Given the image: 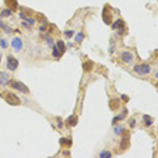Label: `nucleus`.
I'll return each mask as SVG.
<instances>
[{"instance_id":"b1692460","label":"nucleus","mask_w":158,"mask_h":158,"mask_svg":"<svg viewBox=\"0 0 158 158\" xmlns=\"http://www.w3.org/2000/svg\"><path fill=\"white\" fill-rule=\"evenodd\" d=\"M60 143H61V144H65V145H70L71 144V142L70 141H69L68 142V139H65V138H61V139H60Z\"/></svg>"},{"instance_id":"a211bd4d","label":"nucleus","mask_w":158,"mask_h":158,"mask_svg":"<svg viewBox=\"0 0 158 158\" xmlns=\"http://www.w3.org/2000/svg\"><path fill=\"white\" fill-rule=\"evenodd\" d=\"M0 27H1L2 28H3V30H4L5 32H7V33H12V32H13V30H12V28H11V27H7L5 24L2 23V21H1V20H0Z\"/></svg>"},{"instance_id":"f8f14e48","label":"nucleus","mask_w":158,"mask_h":158,"mask_svg":"<svg viewBox=\"0 0 158 158\" xmlns=\"http://www.w3.org/2000/svg\"><path fill=\"white\" fill-rule=\"evenodd\" d=\"M143 120H144V123L146 126H150L152 124V122H153V120L151 119V117L149 115H143Z\"/></svg>"},{"instance_id":"c756f323","label":"nucleus","mask_w":158,"mask_h":158,"mask_svg":"<svg viewBox=\"0 0 158 158\" xmlns=\"http://www.w3.org/2000/svg\"><path fill=\"white\" fill-rule=\"evenodd\" d=\"M156 77H157V78H158V73H157V74H156Z\"/></svg>"},{"instance_id":"6ab92c4d","label":"nucleus","mask_w":158,"mask_h":158,"mask_svg":"<svg viewBox=\"0 0 158 158\" xmlns=\"http://www.w3.org/2000/svg\"><path fill=\"white\" fill-rule=\"evenodd\" d=\"M69 123H70L71 126H75L77 124V117H71L69 119Z\"/></svg>"},{"instance_id":"f03ea898","label":"nucleus","mask_w":158,"mask_h":158,"mask_svg":"<svg viewBox=\"0 0 158 158\" xmlns=\"http://www.w3.org/2000/svg\"><path fill=\"white\" fill-rule=\"evenodd\" d=\"M5 100H7V102L8 104H12V105H18L20 104V99L18 96H16V95H14L12 93H7V96H5Z\"/></svg>"},{"instance_id":"7ed1b4c3","label":"nucleus","mask_w":158,"mask_h":158,"mask_svg":"<svg viewBox=\"0 0 158 158\" xmlns=\"http://www.w3.org/2000/svg\"><path fill=\"white\" fill-rule=\"evenodd\" d=\"M134 71L136 72L137 74H139V75H145V74L150 73L151 69L148 64H140V65H135Z\"/></svg>"},{"instance_id":"2eb2a0df","label":"nucleus","mask_w":158,"mask_h":158,"mask_svg":"<svg viewBox=\"0 0 158 158\" xmlns=\"http://www.w3.org/2000/svg\"><path fill=\"white\" fill-rule=\"evenodd\" d=\"M83 39H84V35H83V34L81 33V32H79V33H77L76 38H75V41H76V42H78V43H80V42H81Z\"/></svg>"},{"instance_id":"9b49d317","label":"nucleus","mask_w":158,"mask_h":158,"mask_svg":"<svg viewBox=\"0 0 158 158\" xmlns=\"http://www.w3.org/2000/svg\"><path fill=\"white\" fill-rule=\"evenodd\" d=\"M92 68H93V62L92 61H87L83 63V70L85 72H90L92 70Z\"/></svg>"},{"instance_id":"aec40b11","label":"nucleus","mask_w":158,"mask_h":158,"mask_svg":"<svg viewBox=\"0 0 158 158\" xmlns=\"http://www.w3.org/2000/svg\"><path fill=\"white\" fill-rule=\"evenodd\" d=\"M20 17H21V18L22 19H24L25 20V21H27L28 22V23H30V24H34V22H35V21H34V20L33 19H30V18H27V17H25L24 15H23V14H20Z\"/></svg>"},{"instance_id":"39448f33","label":"nucleus","mask_w":158,"mask_h":158,"mask_svg":"<svg viewBox=\"0 0 158 158\" xmlns=\"http://www.w3.org/2000/svg\"><path fill=\"white\" fill-rule=\"evenodd\" d=\"M12 47L14 48V50L16 52H19L21 51L22 48V40L18 38V37H15L13 40H12Z\"/></svg>"},{"instance_id":"c85d7f7f","label":"nucleus","mask_w":158,"mask_h":158,"mask_svg":"<svg viewBox=\"0 0 158 158\" xmlns=\"http://www.w3.org/2000/svg\"><path fill=\"white\" fill-rule=\"evenodd\" d=\"M44 30H45V25H43V27H40V31H41V32H42V31H44Z\"/></svg>"},{"instance_id":"bb28decb","label":"nucleus","mask_w":158,"mask_h":158,"mask_svg":"<svg viewBox=\"0 0 158 158\" xmlns=\"http://www.w3.org/2000/svg\"><path fill=\"white\" fill-rule=\"evenodd\" d=\"M47 40H48V45H53V40H52L50 37H47Z\"/></svg>"},{"instance_id":"cd10ccee","label":"nucleus","mask_w":158,"mask_h":158,"mask_svg":"<svg viewBox=\"0 0 158 158\" xmlns=\"http://www.w3.org/2000/svg\"><path fill=\"white\" fill-rule=\"evenodd\" d=\"M121 98H122L123 100H124V101H129V97L126 96V95H124V94L121 95Z\"/></svg>"},{"instance_id":"5701e85b","label":"nucleus","mask_w":158,"mask_h":158,"mask_svg":"<svg viewBox=\"0 0 158 158\" xmlns=\"http://www.w3.org/2000/svg\"><path fill=\"white\" fill-rule=\"evenodd\" d=\"M73 34H74V31H67V32H64V35L68 37V38H71L72 36H73Z\"/></svg>"},{"instance_id":"f3484780","label":"nucleus","mask_w":158,"mask_h":158,"mask_svg":"<svg viewBox=\"0 0 158 158\" xmlns=\"http://www.w3.org/2000/svg\"><path fill=\"white\" fill-rule=\"evenodd\" d=\"M99 157H101V158H110V157H112V154H111V152H101V153L99 154Z\"/></svg>"},{"instance_id":"6e6552de","label":"nucleus","mask_w":158,"mask_h":158,"mask_svg":"<svg viewBox=\"0 0 158 158\" xmlns=\"http://www.w3.org/2000/svg\"><path fill=\"white\" fill-rule=\"evenodd\" d=\"M129 145H130V137L129 136L123 137L121 142H120V149H121V150H125Z\"/></svg>"},{"instance_id":"9d476101","label":"nucleus","mask_w":158,"mask_h":158,"mask_svg":"<svg viewBox=\"0 0 158 158\" xmlns=\"http://www.w3.org/2000/svg\"><path fill=\"white\" fill-rule=\"evenodd\" d=\"M118 105H119V101H118V100L112 99L111 101H110V108H111L112 111H115V110H116V109L118 108Z\"/></svg>"},{"instance_id":"423d86ee","label":"nucleus","mask_w":158,"mask_h":158,"mask_svg":"<svg viewBox=\"0 0 158 158\" xmlns=\"http://www.w3.org/2000/svg\"><path fill=\"white\" fill-rule=\"evenodd\" d=\"M121 59L125 63H131L133 61V54L130 53V52H123L121 55Z\"/></svg>"},{"instance_id":"1a4fd4ad","label":"nucleus","mask_w":158,"mask_h":158,"mask_svg":"<svg viewBox=\"0 0 158 158\" xmlns=\"http://www.w3.org/2000/svg\"><path fill=\"white\" fill-rule=\"evenodd\" d=\"M7 82H8L7 76L5 75L3 72H1V73H0V84L3 85V84H7Z\"/></svg>"},{"instance_id":"4be33fe9","label":"nucleus","mask_w":158,"mask_h":158,"mask_svg":"<svg viewBox=\"0 0 158 158\" xmlns=\"http://www.w3.org/2000/svg\"><path fill=\"white\" fill-rule=\"evenodd\" d=\"M53 56L54 57H59L60 56V54H59V52H58V48L53 47Z\"/></svg>"},{"instance_id":"393cba45","label":"nucleus","mask_w":158,"mask_h":158,"mask_svg":"<svg viewBox=\"0 0 158 158\" xmlns=\"http://www.w3.org/2000/svg\"><path fill=\"white\" fill-rule=\"evenodd\" d=\"M0 47L3 48H7V41H5L4 39H0Z\"/></svg>"},{"instance_id":"f257e3e1","label":"nucleus","mask_w":158,"mask_h":158,"mask_svg":"<svg viewBox=\"0 0 158 158\" xmlns=\"http://www.w3.org/2000/svg\"><path fill=\"white\" fill-rule=\"evenodd\" d=\"M8 84L11 85L12 88L14 89H16V90H18L20 92H22V93H28V88L27 87V85H24L22 82H20V81H16V80H10V81L7 82Z\"/></svg>"},{"instance_id":"a878e982","label":"nucleus","mask_w":158,"mask_h":158,"mask_svg":"<svg viewBox=\"0 0 158 158\" xmlns=\"http://www.w3.org/2000/svg\"><path fill=\"white\" fill-rule=\"evenodd\" d=\"M135 124H136V120H135V119H131L130 120V126H131V128H134Z\"/></svg>"},{"instance_id":"0eeeda50","label":"nucleus","mask_w":158,"mask_h":158,"mask_svg":"<svg viewBox=\"0 0 158 158\" xmlns=\"http://www.w3.org/2000/svg\"><path fill=\"white\" fill-rule=\"evenodd\" d=\"M112 27H113V28H117V27H118V30L120 31V34H122L123 30H124V23H123L122 20H117V21L114 22V24L112 25Z\"/></svg>"},{"instance_id":"dca6fc26","label":"nucleus","mask_w":158,"mask_h":158,"mask_svg":"<svg viewBox=\"0 0 158 158\" xmlns=\"http://www.w3.org/2000/svg\"><path fill=\"white\" fill-rule=\"evenodd\" d=\"M114 132H115V134L120 135V134H122L123 132H125V130H124V128H122V126H116V128L114 129Z\"/></svg>"},{"instance_id":"ddd939ff","label":"nucleus","mask_w":158,"mask_h":158,"mask_svg":"<svg viewBox=\"0 0 158 158\" xmlns=\"http://www.w3.org/2000/svg\"><path fill=\"white\" fill-rule=\"evenodd\" d=\"M57 47H58V48L60 50L61 53H64L65 52V44L63 43V41H61V40H58V42H57Z\"/></svg>"},{"instance_id":"412c9836","label":"nucleus","mask_w":158,"mask_h":158,"mask_svg":"<svg viewBox=\"0 0 158 158\" xmlns=\"http://www.w3.org/2000/svg\"><path fill=\"white\" fill-rule=\"evenodd\" d=\"M11 15V11L10 10H3L1 12V14H0V16L1 17H7Z\"/></svg>"},{"instance_id":"4468645a","label":"nucleus","mask_w":158,"mask_h":158,"mask_svg":"<svg viewBox=\"0 0 158 158\" xmlns=\"http://www.w3.org/2000/svg\"><path fill=\"white\" fill-rule=\"evenodd\" d=\"M5 2L8 3L10 7H12L13 10H16V8H17V5H18V3H17L16 0H5Z\"/></svg>"},{"instance_id":"20e7f679","label":"nucleus","mask_w":158,"mask_h":158,"mask_svg":"<svg viewBox=\"0 0 158 158\" xmlns=\"http://www.w3.org/2000/svg\"><path fill=\"white\" fill-rule=\"evenodd\" d=\"M7 67L8 70H11V71H15L17 67H18V60L15 59L13 56H8L7 57Z\"/></svg>"},{"instance_id":"7c9ffc66","label":"nucleus","mask_w":158,"mask_h":158,"mask_svg":"<svg viewBox=\"0 0 158 158\" xmlns=\"http://www.w3.org/2000/svg\"><path fill=\"white\" fill-rule=\"evenodd\" d=\"M157 87H158V82H157Z\"/></svg>"}]
</instances>
